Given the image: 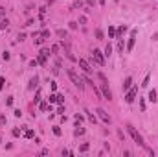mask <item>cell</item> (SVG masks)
I'll use <instances>...</instances> for the list:
<instances>
[{"mask_svg": "<svg viewBox=\"0 0 158 157\" xmlns=\"http://www.w3.org/2000/svg\"><path fill=\"white\" fill-rule=\"evenodd\" d=\"M127 129H129V133H131V137L134 139V142H136L138 146H141V148H145V150H147L149 153H151V155H154V152L151 150V148H147V144H145V140H144V137H141V135H140V133H138L136 129L132 128L131 124H127Z\"/></svg>", "mask_w": 158, "mask_h": 157, "instance_id": "6da1fadb", "label": "cell"}, {"mask_svg": "<svg viewBox=\"0 0 158 157\" xmlns=\"http://www.w3.org/2000/svg\"><path fill=\"white\" fill-rule=\"evenodd\" d=\"M66 74H68V78L72 80V83L75 85L79 91H83V89H85V83H83V80H81V76H79L74 68H66Z\"/></svg>", "mask_w": 158, "mask_h": 157, "instance_id": "7a4b0ae2", "label": "cell"}, {"mask_svg": "<svg viewBox=\"0 0 158 157\" xmlns=\"http://www.w3.org/2000/svg\"><path fill=\"white\" fill-rule=\"evenodd\" d=\"M92 59L96 61L99 67H103V65H105V54L101 52V50H98V48H94V52H92Z\"/></svg>", "mask_w": 158, "mask_h": 157, "instance_id": "3957f363", "label": "cell"}, {"mask_svg": "<svg viewBox=\"0 0 158 157\" xmlns=\"http://www.w3.org/2000/svg\"><path fill=\"white\" fill-rule=\"evenodd\" d=\"M136 35H138V30H131V37H129V43H127V52H132L134 43H136Z\"/></svg>", "mask_w": 158, "mask_h": 157, "instance_id": "277c9868", "label": "cell"}, {"mask_svg": "<svg viewBox=\"0 0 158 157\" xmlns=\"http://www.w3.org/2000/svg\"><path fill=\"white\" fill-rule=\"evenodd\" d=\"M101 94H103V98H105V100H112V92H110V89H108L107 80L101 83Z\"/></svg>", "mask_w": 158, "mask_h": 157, "instance_id": "5b68a950", "label": "cell"}, {"mask_svg": "<svg viewBox=\"0 0 158 157\" xmlns=\"http://www.w3.org/2000/svg\"><path fill=\"white\" fill-rule=\"evenodd\" d=\"M136 92H138V87H131L127 91V94H125V102H127V104H132L134 98H136Z\"/></svg>", "mask_w": 158, "mask_h": 157, "instance_id": "8992f818", "label": "cell"}, {"mask_svg": "<svg viewBox=\"0 0 158 157\" xmlns=\"http://www.w3.org/2000/svg\"><path fill=\"white\" fill-rule=\"evenodd\" d=\"M77 63H79V67H81V68L85 70L86 74H92V72H94V70H92V67L88 65V61H86V59H83V57H79V59H77Z\"/></svg>", "mask_w": 158, "mask_h": 157, "instance_id": "52a82bcc", "label": "cell"}, {"mask_svg": "<svg viewBox=\"0 0 158 157\" xmlns=\"http://www.w3.org/2000/svg\"><path fill=\"white\" fill-rule=\"evenodd\" d=\"M96 113L99 115V118H101V120H103L105 124H110V122H112V120H110V116H108V115H107V113L103 111V109H98V111H96Z\"/></svg>", "mask_w": 158, "mask_h": 157, "instance_id": "ba28073f", "label": "cell"}, {"mask_svg": "<svg viewBox=\"0 0 158 157\" xmlns=\"http://www.w3.org/2000/svg\"><path fill=\"white\" fill-rule=\"evenodd\" d=\"M37 85H39V76H33V78L29 80L28 89H29V91H33V89H37Z\"/></svg>", "mask_w": 158, "mask_h": 157, "instance_id": "9c48e42d", "label": "cell"}, {"mask_svg": "<svg viewBox=\"0 0 158 157\" xmlns=\"http://www.w3.org/2000/svg\"><path fill=\"white\" fill-rule=\"evenodd\" d=\"M131 85H132V78H125V83H123V91H129L131 89Z\"/></svg>", "mask_w": 158, "mask_h": 157, "instance_id": "30bf717a", "label": "cell"}, {"mask_svg": "<svg viewBox=\"0 0 158 157\" xmlns=\"http://www.w3.org/2000/svg\"><path fill=\"white\" fill-rule=\"evenodd\" d=\"M46 57H48V56H44V54L41 52V54H39V57H37V63H41L42 67H46Z\"/></svg>", "mask_w": 158, "mask_h": 157, "instance_id": "8fae6325", "label": "cell"}, {"mask_svg": "<svg viewBox=\"0 0 158 157\" xmlns=\"http://www.w3.org/2000/svg\"><path fill=\"white\" fill-rule=\"evenodd\" d=\"M147 98H149V102H153V104H154V102H156V100H158V98H156V91H154V89H153V91H151V92H149V96H147Z\"/></svg>", "mask_w": 158, "mask_h": 157, "instance_id": "7c38bea8", "label": "cell"}, {"mask_svg": "<svg viewBox=\"0 0 158 157\" xmlns=\"http://www.w3.org/2000/svg\"><path fill=\"white\" fill-rule=\"evenodd\" d=\"M108 37H110V39H114V37H116V28H114V26H110V28H108Z\"/></svg>", "mask_w": 158, "mask_h": 157, "instance_id": "4fadbf2b", "label": "cell"}, {"mask_svg": "<svg viewBox=\"0 0 158 157\" xmlns=\"http://www.w3.org/2000/svg\"><path fill=\"white\" fill-rule=\"evenodd\" d=\"M110 54H112V46H110V43H108V44L105 46V56L110 57Z\"/></svg>", "mask_w": 158, "mask_h": 157, "instance_id": "5bb4252c", "label": "cell"}, {"mask_svg": "<svg viewBox=\"0 0 158 157\" xmlns=\"http://www.w3.org/2000/svg\"><path fill=\"white\" fill-rule=\"evenodd\" d=\"M85 113H86V116H88V120H90V122H94V124H96V116H94L90 111H86V109H85Z\"/></svg>", "mask_w": 158, "mask_h": 157, "instance_id": "9a60e30c", "label": "cell"}, {"mask_svg": "<svg viewBox=\"0 0 158 157\" xmlns=\"http://www.w3.org/2000/svg\"><path fill=\"white\" fill-rule=\"evenodd\" d=\"M7 24H9V22H7V19H0V28H2V30H6Z\"/></svg>", "mask_w": 158, "mask_h": 157, "instance_id": "2e32d148", "label": "cell"}, {"mask_svg": "<svg viewBox=\"0 0 158 157\" xmlns=\"http://www.w3.org/2000/svg\"><path fill=\"white\" fill-rule=\"evenodd\" d=\"M57 35H59L61 39H66V35H68V33H66V30H57Z\"/></svg>", "mask_w": 158, "mask_h": 157, "instance_id": "e0dca14e", "label": "cell"}, {"mask_svg": "<svg viewBox=\"0 0 158 157\" xmlns=\"http://www.w3.org/2000/svg\"><path fill=\"white\" fill-rule=\"evenodd\" d=\"M33 137H35L33 129H26V139H33Z\"/></svg>", "mask_w": 158, "mask_h": 157, "instance_id": "ac0fdd59", "label": "cell"}, {"mask_svg": "<svg viewBox=\"0 0 158 157\" xmlns=\"http://www.w3.org/2000/svg\"><path fill=\"white\" fill-rule=\"evenodd\" d=\"M74 133H75V137H79V135H83V133H85V129H83V128H79V124H77V129H75Z\"/></svg>", "mask_w": 158, "mask_h": 157, "instance_id": "d6986e66", "label": "cell"}, {"mask_svg": "<svg viewBox=\"0 0 158 157\" xmlns=\"http://www.w3.org/2000/svg\"><path fill=\"white\" fill-rule=\"evenodd\" d=\"M50 104H55V102H57V94H50Z\"/></svg>", "mask_w": 158, "mask_h": 157, "instance_id": "ffe728a7", "label": "cell"}, {"mask_svg": "<svg viewBox=\"0 0 158 157\" xmlns=\"http://www.w3.org/2000/svg\"><path fill=\"white\" fill-rule=\"evenodd\" d=\"M39 109H41V111H46V109H48V104H46V102H42V104H39Z\"/></svg>", "mask_w": 158, "mask_h": 157, "instance_id": "44dd1931", "label": "cell"}, {"mask_svg": "<svg viewBox=\"0 0 158 157\" xmlns=\"http://www.w3.org/2000/svg\"><path fill=\"white\" fill-rule=\"evenodd\" d=\"M123 31H127V26H120V30H118V31H116V35H121V33H123Z\"/></svg>", "mask_w": 158, "mask_h": 157, "instance_id": "7402d4cb", "label": "cell"}, {"mask_svg": "<svg viewBox=\"0 0 158 157\" xmlns=\"http://www.w3.org/2000/svg\"><path fill=\"white\" fill-rule=\"evenodd\" d=\"M53 133H55V135H61V128H59V126H53Z\"/></svg>", "mask_w": 158, "mask_h": 157, "instance_id": "603a6c76", "label": "cell"}, {"mask_svg": "<svg viewBox=\"0 0 158 157\" xmlns=\"http://www.w3.org/2000/svg\"><path fill=\"white\" fill-rule=\"evenodd\" d=\"M96 37L101 41V39H103V31H101V30H96Z\"/></svg>", "mask_w": 158, "mask_h": 157, "instance_id": "cb8c5ba5", "label": "cell"}, {"mask_svg": "<svg viewBox=\"0 0 158 157\" xmlns=\"http://www.w3.org/2000/svg\"><path fill=\"white\" fill-rule=\"evenodd\" d=\"M11 133H13V137H20V129H19V128H15Z\"/></svg>", "mask_w": 158, "mask_h": 157, "instance_id": "d4e9b609", "label": "cell"}, {"mask_svg": "<svg viewBox=\"0 0 158 157\" xmlns=\"http://www.w3.org/2000/svg\"><path fill=\"white\" fill-rule=\"evenodd\" d=\"M62 102H65V96H62V94H57V104L61 105V104H62Z\"/></svg>", "mask_w": 158, "mask_h": 157, "instance_id": "484cf974", "label": "cell"}, {"mask_svg": "<svg viewBox=\"0 0 158 157\" xmlns=\"http://www.w3.org/2000/svg\"><path fill=\"white\" fill-rule=\"evenodd\" d=\"M86 150H88V144H86V142H85V144H81V148H79V152H86Z\"/></svg>", "mask_w": 158, "mask_h": 157, "instance_id": "4316f807", "label": "cell"}, {"mask_svg": "<svg viewBox=\"0 0 158 157\" xmlns=\"http://www.w3.org/2000/svg\"><path fill=\"white\" fill-rule=\"evenodd\" d=\"M147 85H149V74L145 76V80H144V83H141V87H147Z\"/></svg>", "mask_w": 158, "mask_h": 157, "instance_id": "83f0119b", "label": "cell"}, {"mask_svg": "<svg viewBox=\"0 0 158 157\" xmlns=\"http://www.w3.org/2000/svg\"><path fill=\"white\" fill-rule=\"evenodd\" d=\"M57 52H59V46L53 44V46H52V54H57Z\"/></svg>", "mask_w": 158, "mask_h": 157, "instance_id": "f1b7e54d", "label": "cell"}, {"mask_svg": "<svg viewBox=\"0 0 158 157\" xmlns=\"http://www.w3.org/2000/svg\"><path fill=\"white\" fill-rule=\"evenodd\" d=\"M15 116H17V118H20V116H22V111H20V109H15Z\"/></svg>", "mask_w": 158, "mask_h": 157, "instance_id": "f546056e", "label": "cell"}, {"mask_svg": "<svg viewBox=\"0 0 158 157\" xmlns=\"http://www.w3.org/2000/svg\"><path fill=\"white\" fill-rule=\"evenodd\" d=\"M41 35H42V37H50V30H42Z\"/></svg>", "mask_w": 158, "mask_h": 157, "instance_id": "4dcf8cb0", "label": "cell"}, {"mask_svg": "<svg viewBox=\"0 0 158 157\" xmlns=\"http://www.w3.org/2000/svg\"><path fill=\"white\" fill-rule=\"evenodd\" d=\"M118 50L123 52V41H121V39H120V43H118Z\"/></svg>", "mask_w": 158, "mask_h": 157, "instance_id": "1f68e13d", "label": "cell"}, {"mask_svg": "<svg viewBox=\"0 0 158 157\" xmlns=\"http://www.w3.org/2000/svg\"><path fill=\"white\" fill-rule=\"evenodd\" d=\"M2 57H4V61H7L11 56H9V52H4V54H2Z\"/></svg>", "mask_w": 158, "mask_h": 157, "instance_id": "d6a6232c", "label": "cell"}, {"mask_svg": "<svg viewBox=\"0 0 158 157\" xmlns=\"http://www.w3.org/2000/svg\"><path fill=\"white\" fill-rule=\"evenodd\" d=\"M39 100H41V92H39V91H37V92H35V104H37V102H39Z\"/></svg>", "mask_w": 158, "mask_h": 157, "instance_id": "836d02e7", "label": "cell"}, {"mask_svg": "<svg viewBox=\"0 0 158 157\" xmlns=\"http://www.w3.org/2000/svg\"><path fill=\"white\" fill-rule=\"evenodd\" d=\"M42 43H44V37L42 39H35V44H42Z\"/></svg>", "mask_w": 158, "mask_h": 157, "instance_id": "e575fe53", "label": "cell"}, {"mask_svg": "<svg viewBox=\"0 0 158 157\" xmlns=\"http://www.w3.org/2000/svg\"><path fill=\"white\" fill-rule=\"evenodd\" d=\"M57 113H61V115H62V113H65V107H62V104L59 105V109H57Z\"/></svg>", "mask_w": 158, "mask_h": 157, "instance_id": "d590c367", "label": "cell"}, {"mask_svg": "<svg viewBox=\"0 0 158 157\" xmlns=\"http://www.w3.org/2000/svg\"><path fill=\"white\" fill-rule=\"evenodd\" d=\"M81 6H83V2H81V0H77V2L74 4V7H81Z\"/></svg>", "mask_w": 158, "mask_h": 157, "instance_id": "8d00e7d4", "label": "cell"}, {"mask_svg": "<svg viewBox=\"0 0 158 157\" xmlns=\"http://www.w3.org/2000/svg\"><path fill=\"white\" fill-rule=\"evenodd\" d=\"M4 83H6V80H4V78H0V89H4Z\"/></svg>", "mask_w": 158, "mask_h": 157, "instance_id": "74e56055", "label": "cell"}, {"mask_svg": "<svg viewBox=\"0 0 158 157\" xmlns=\"http://www.w3.org/2000/svg\"><path fill=\"white\" fill-rule=\"evenodd\" d=\"M0 124H6V116L4 115H0Z\"/></svg>", "mask_w": 158, "mask_h": 157, "instance_id": "f35d334b", "label": "cell"}, {"mask_svg": "<svg viewBox=\"0 0 158 157\" xmlns=\"http://www.w3.org/2000/svg\"><path fill=\"white\" fill-rule=\"evenodd\" d=\"M85 2H86V4H88V6H90V7H92V6H94V0H85Z\"/></svg>", "mask_w": 158, "mask_h": 157, "instance_id": "ab89813d", "label": "cell"}, {"mask_svg": "<svg viewBox=\"0 0 158 157\" xmlns=\"http://www.w3.org/2000/svg\"><path fill=\"white\" fill-rule=\"evenodd\" d=\"M98 2H99V6H105V0H98Z\"/></svg>", "mask_w": 158, "mask_h": 157, "instance_id": "60d3db41", "label": "cell"}]
</instances>
